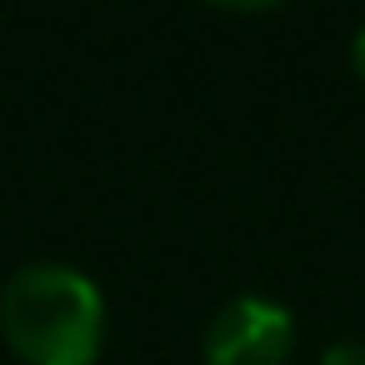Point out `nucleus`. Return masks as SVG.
<instances>
[{
  "label": "nucleus",
  "mask_w": 365,
  "mask_h": 365,
  "mask_svg": "<svg viewBox=\"0 0 365 365\" xmlns=\"http://www.w3.org/2000/svg\"><path fill=\"white\" fill-rule=\"evenodd\" d=\"M350 71L365 81V26L355 31V41H350Z\"/></svg>",
  "instance_id": "20e7f679"
},
{
  "label": "nucleus",
  "mask_w": 365,
  "mask_h": 365,
  "mask_svg": "<svg viewBox=\"0 0 365 365\" xmlns=\"http://www.w3.org/2000/svg\"><path fill=\"white\" fill-rule=\"evenodd\" d=\"M320 365H365V340H335L320 355Z\"/></svg>",
  "instance_id": "7ed1b4c3"
},
{
  "label": "nucleus",
  "mask_w": 365,
  "mask_h": 365,
  "mask_svg": "<svg viewBox=\"0 0 365 365\" xmlns=\"http://www.w3.org/2000/svg\"><path fill=\"white\" fill-rule=\"evenodd\" d=\"M210 6H225V11H265V6H280V0H210Z\"/></svg>",
  "instance_id": "39448f33"
},
{
  "label": "nucleus",
  "mask_w": 365,
  "mask_h": 365,
  "mask_svg": "<svg viewBox=\"0 0 365 365\" xmlns=\"http://www.w3.org/2000/svg\"><path fill=\"white\" fill-rule=\"evenodd\" d=\"M0 335L21 365H96L106 295L76 265L31 260L0 285Z\"/></svg>",
  "instance_id": "f257e3e1"
},
{
  "label": "nucleus",
  "mask_w": 365,
  "mask_h": 365,
  "mask_svg": "<svg viewBox=\"0 0 365 365\" xmlns=\"http://www.w3.org/2000/svg\"><path fill=\"white\" fill-rule=\"evenodd\" d=\"M290 350L295 315L270 295H230L200 335L205 365H285Z\"/></svg>",
  "instance_id": "f03ea898"
}]
</instances>
